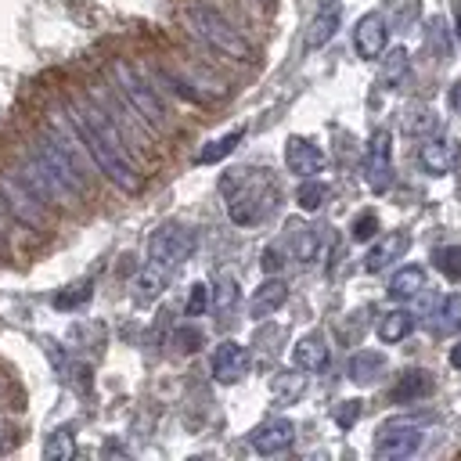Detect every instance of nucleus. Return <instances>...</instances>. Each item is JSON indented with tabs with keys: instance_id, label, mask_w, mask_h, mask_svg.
I'll return each mask as SVG.
<instances>
[{
	"instance_id": "obj_43",
	"label": "nucleus",
	"mask_w": 461,
	"mask_h": 461,
	"mask_svg": "<svg viewBox=\"0 0 461 461\" xmlns=\"http://www.w3.org/2000/svg\"><path fill=\"white\" fill-rule=\"evenodd\" d=\"M4 389H7V382H4V378H0V396H4Z\"/></svg>"
},
{
	"instance_id": "obj_3",
	"label": "nucleus",
	"mask_w": 461,
	"mask_h": 461,
	"mask_svg": "<svg viewBox=\"0 0 461 461\" xmlns=\"http://www.w3.org/2000/svg\"><path fill=\"white\" fill-rule=\"evenodd\" d=\"M112 86L140 115V122L148 126V133H166L169 130V112H166L158 90L151 86V79L133 61H126V58H115L112 61Z\"/></svg>"
},
{
	"instance_id": "obj_23",
	"label": "nucleus",
	"mask_w": 461,
	"mask_h": 461,
	"mask_svg": "<svg viewBox=\"0 0 461 461\" xmlns=\"http://www.w3.org/2000/svg\"><path fill=\"white\" fill-rule=\"evenodd\" d=\"M429 328H432V335H454V331L461 328V295L439 299V306H436Z\"/></svg>"
},
{
	"instance_id": "obj_28",
	"label": "nucleus",
	"mask_w": 461,
	"mask_h": 461,
	"mask_svg": "<svg viewBox=\"0 0 461 461\" xmlns=\"http://www.w3.org/2000/svg\"><path fill=\"white\" fill-rule=\"evenodd\" d=\"M324 198H328V187H324L321 180H313V176H306V180L299 184V191H295V205H299L303 212H317V209L324 205Z\"/></svg>"
},
{
	"instance_id": "obj_37",
	"label": "nucleus",
	"mask_w": 461,
	"mask_h": 461,
	"mask_svg": "<svg viewBox=\"0 0 461 461\" xmlns=\"http://www.w3.org/2000/svg\"><path fill=\"white\" fill-rule=\"evenodd\" d=\"M86 295H90V288L83 285V292H68V295H58L54 303H58V306H76V303H83Z\"/></svg>"
},
{
	"instance_id": "obj_11",
	"label": "nucleus",
	"mask_w": 461,
	"mask_h": 461,
	"mask_svg": "<svg viewBox=\"0 0 461 461\" xmlns=\"http://www.w3.org/2000/svg\"><path fill=\"white\" fill-rule=\"evenodd\" d=\"M209 371L220 385H234L245 371H249V349L234 339H223L216 349H212V360H209Z\"/></svg>"
},
{
	"instance_id": "obj_9",
	"label": "nucleus",
	"mask_w": 461,
	"mask_h": 461,
	"mask_svg": "<svg viewBox=\"0 0 461 461\" xmlns=\"http://www.w3.org/2000/svg\"><path fill=\"white\" fill-rule=\"evenodd\" d=\"M385 40H389V25L378 11H367L357 18L353 25V50L364 58V61H378L382 50H385Z\"/></svg>"
},
{
	"instance_id": "obj_14",
	"label": "nucleus",
	"mask_w": 461,
	"mask_h": 461,
	"mask_svg": "<svg viewBox=\"0 0 461 461\" xmlns=\"http://www.w3.org/2000/svg\"><path fill=\"white\" fill-rule=\"evenodd\" d=\"M407 249H411V234H407V230H385V234L367 249L364 270H367V274H378V270L393 267Z\"/></svg>"
},
{
	"instance_id": "obj_39",
	"label": "nucleus",
	"mask_w": 461,
	"mask_h": 461,
	"mask_svg": "<svg viewBox=\"0 0 461 461\" xmlns=\"http://www.w3.org/2000/svg\"><path fill=\"white\" fill-rule=\"evenodd\" d=\"M450 108H454V112L461 115V79H457V83L450 86Z\"/></svg>"
},
{
	"instance_id": "obj_32",
	"label": "nucleus",
	"mask_w": 461,
	"mask_h": 461,
	"mask_svg": "<svg viewBox=\"0 0 461 461\" xmlns=\"http://www.w3.org/2000/svg\"><path fill=\"white\" fill-rule=\"evenodd\" d=\"M303 385H306V378L295 375V371H285V375L274 378V393H277V400H285V403H292V400L303 393Z\"/></svg>"
},
{
	"instance_id": "obj_29",
	"label": "nucleus",
	"mask_w": 461,
	"mask_h": 461,
	"mask_svg": "<svg viewBox=\"0 0 461 461\" xmlns=\"http://www.w3.org/2000/svg\"><path fill=\"white\" fill-rule=\"evenodd\" d=\"M43 454H47L50 461H65V457H72V454H76V432H72L68 425L54 429V436H50L47 447H43Z\"/></svg>"
},
{
	"instance_id": "obj_35",
	"label": "nucleus",
	"mask_w": 461,
	"mask_h": 461,
	"mask_svg": "<svg viewBox=\"0 0 461 461\" xmlns=\"http://www.w3.org/2000/svg\"><path fill=\"white\" fill-rule=\"evenodd\" d=\"M360 411H364V407H360V400H342V403L335 407V421H339L342 429H349V425L360 418Z\"/></svg>"
},
{
	"instance_id": "obj_21",
	"label": "nucleus",
	"mask_w": 461,
	"mask_h": 461,
	"mask_svg": "<svg viewBox=\"0 0 461 461\" xmlns=\"http://www.w3.org/2000/svg\"><path fill=\"white\" fill-rule=\"evenodd\" d=\"M421 288H425V270H421L418 263H407V267H400V270L389 277V295H393L396 303L421 295Z\"/></svg>"
},
{
	"instance_id": "obj_31",
	"label": "nucleus",
	"mask_w": 461,
	"mask_h": 461,
	"mask_svg": "<svg viewBox=\"0 0 461 461\" xmlns=\"http://www.w3.org/2000/svg\"><path fill=\"white\" fill-rule=\"evenodd\" d=\"M432 259H436V267H439L443 277L461 281V245H443V249H436Z\"/></svg>"
},
{
	"instance_id": "obj_8",
	"label": "nucleus",
	"mask_w": 461,
	"mask_h": 461,
	"mask_svg": "<svg viewBox=\"0 0 461 461\" xmlns=\"http://www.w3.org/2000/svg\"><path fill=\"white\" fill-rule=\"evenodd\" d=\"M421 439H425V432H421L418 421H411V418H403V421H385V425L378 429V436H375V454H378L382 461H400V457H411V454L421 447Z\"/></svg>"
},
{
	"instance_id": "obj_34",
	"label": "nucleus",
	"mask_w": 461,
	"mask_h": 461,
	"mask_svg": "<svg viewBox=\"0 0 461 461\" xmlns=\"http://www.w3.org/2000/svg\"><path fill=\"white\" fill-rule=\"evenodd\" d=\"M209 310V285H191V295H187V303H184V313L187 317H202Z\"/></svg>"
},
{
	"instance_id": "obj_12",
	"label": "nucleus",
	"mask_w": 461,
	"mask_h": 461,
	"mask_svg": "<svg viewBox=\"0 0 461 461\" xmlns=\"http://www.w3.org/2000/svg\"><path fill=\"white\" fill-rule=\"evenodd\" d=\"M285 166H288V173H295L303 180L317 176L324 169V151L310 137H288L285 140Z\"/></svg>"
},
{
	"instance_id": "obj_20",
	"label": "nucleus",
	"mask_w": 461,
	"mask_h": 461,
	"mask_svg": "<svg viewBox=\"0 0 461 461\" xmlns=\"http://www.w3.org/2000/svg\"><path fill=\"white\" fill-rule=\"evenodd\" d=\"M328 227H295V259L299 263H313L321 259V252H328Z\"/></svg>"
},
{
	"instance_id": "obj_24",
	"label": "nucleus",
	"mask_w": 461,
	"mask_h": 461,
	"mask_svg": "<svg viewBox=\"0 0 461 461\" xmlns=\"http://www.w3.org/2000/svg\"><path fill=\"white\" fill-rule=\"evenodd\" d=\"M407 72H411V58L403 47H393L389 54H382V86H389V90L403 86Z\"/></svg>"
},
{
	"instance_id": "obj_22",
	"label": "nucleus",
	"mask_w": 461,
	"mask_h": 461,
	"mask_svg": "<svg viewBox=\"0 0 461 461\" xmlns=\"http://www.w3.org/2000/svg\"><path fill=\"white\" fill-rule=\"evenodd\" d=\"M375 331H378V339L385 346H396V342H403L414 331V313L411 310H389V313L378 317V328Z\"/></svg>"
},
{
	"instance_id": "obj_16",
	"label": "nucleus",
	"mask_w": 461,
	"mask_h": 461,
	"mask_svg": "<svg viewBox=\"0 0 461 461\" xmlns=\"http://www.w3.org/2000/svg\"><path fill=\"white\" fill-rule=\"evenodd\" d=\"M339 22H342V7H339V0H321L317 14L310 18V25H306V36H303L306 50H321V47H324V43L335 36Z\"/></svg>"
},
{
	"instance_id": "obj_7",
	"label": "nucleus",
	"mask_w": 461,
	"mask_h": 461,
	"mask_svg": "<svg viewBox=\"0 0 461 461\" xmlns=\"http://www.w3.org/2000/svg\"><path fill=\"white\" fill-rule=\"evenodd\" d=\"M364 180L375 194H385L393 187V133L375 130L364 148Z\"/></svg>"
},
{
	"instance_id": "obj_27",
	"label": "nucleus",
	"mask_w": 461,
	"mask_h": 461,
	"mask_svg": "<svg viewBox=\"0 0 461 461\" xmlns=\"http://www.w3.org/2000/svg\"><path fill=\"white\" fill-rule=\"evenodd\" d=\"M162 285H166V270H162V267H155V263H148V267L137 274V281H133V288H137V299H140V303L155 299V295L162 292Z\"/></svg>"
},
{
	"instance_id": "obj_36",
	"label": "nucleus",
	"mask_w": 461,
	"mask_h": 461,
	"mask_svg": "<svg viewBox=\"0 0 461 461\" xmlns=\"http://www.w3.org/2000/svg\"><path fill=\"white\" fill-rule=\"evenodd\" d=\"M259 263H263V270H267V274H277V270L285 267V256H281V249H274V245H270V249L263 252V259H259Z\"/></svg>"
},
{
	"instance_id": "obj_30",
	"label": "nucleus",
	"mask_w": 461,
	"mask_h": 461,
	"mask_svg": "<svg viewBox=\"0 0 461 461\" xmlns=\"http://www.w3.org/2000/svg\"><path fill=\"white\" fill-rule=\"evenodd\" d=\"M403 130L414 133V137H429V133L436 130V115H432L425 104H414V108H407V115H403Z\"/></svg>"
},
{
	"instance_id": "obj_5",
	"label": "nucleus",
	"mask_w": 461,
	"mask_h": 461,
	"mask_svg": "<svg viewBox=\"0 0 461 461\" xmlns=\"http://www.w3.org/2000/svg\"><path fill=\"white\" fill-rule=\"evenodd\" d=\"M223 187H227V212H230V220L241 223V227L256 223V220H259L263 212H270V205H274V187H270V180L259 176L256 169H252V173H249V169H238L234 176L223 180Z\"/></svg>"
},
{
	"instance_id": "obj_6",
	"label": "nucleus",
	"mask_w": 461,
	"mask_h": 461,
	"mask_svg": "<svg viewBox=\"0 0 461 461\" xmlns=\"http://www.w3.org/2000/svg\"><path fill=\"white\" fill-rule=\"evenodd\" d=\"M194 249V230L169 220V223H158L148 238V263L162 267V270H173L176 263H184Z\"/></svg>"
},
{
	"instance_id": "obj_40",
	"label": "nucleus",
	"mask_w": 461,
	"mask_h": 461,
	"mask_svg": "<svg viewBox=\"0 0 461 461\" xmlns=\"http://www.w3.org/2000/svg\"><path fill=\"white\" fill-rule=\"evenodd\" d=\"M450 364L461 371V342H454V346H450Z\"/></svg>"
},
{
	"instance_id": "obj_42",
	"label": "nucleus",
	"mask_w": 461,
	"mask_h": 461,
	"mask_svg": "<svg viewBox=\"0 0 461 461\" xmlns=\"http://www.w3.org/2000/svg\"><path fill=\"white\" fill-rule=\"evenodd\" d=\"M7 447H11V436H0V454H7Z\"/></svg>"
},
{
	"instance_id": "obj_41",
	"label": "nucleus",
	"mask_w": 461,
	"mask_h": 461,
	"mask_svg": "<svg viewBox=\"0 0 461 461\" xmlns=\"http://www.w3.org/2000/svg\"><path fill=\"white\" fill-rule=\"evenodd\" d=\"M7 256H11V241L0 234V259H7Z\"/></svg>"
},
{
	"instance_id": "obj_18",
	"label": "nucleus",
	"mask_w": 461,
	"mask_h": 461,
	"mask_svg": "<svg viewBox=\"0 0 461 461\" xmlns=\"http://www.w3.org/2000/svg\"><path fill=\"white\" fill-rule=\"evenodd\" d=\"M432 375L429 371H421V367H407L400 378H396V385L389 389V400L393 403H414V400H425L429 393H432Z\"/></svg>"
},
{
	"instance_id": "obj_13",
	"label": "nucleus",
	"mask_w": 461,
	"mask_h": 461,
	"mask_svg": "<svg viewBox=\"0 0 461 461\" xmlns=\"http://www.w3.org/2000/svg\"><path fill=\"white\" fill-rule=\"evenodd\" d=\"M418 162H421L425 173L443 176V173H450L454 162H457V144H454L450 137H436V133H429V137L418 144Z\"/></svg>"
},
{
	"instance_id": "obj_17",
	"label": "nucleus",
	"mask_w": 461,
	"mask_h": 461,
	"mask_svg": "<svg viewBox=\"0 0 461 461\" xmlns=\"http://www.w3.org/2000/svg\"><path fill=\"white\" fill-rule=\"evenodd\" d=\"M285 299H288V285H285L281 277H267V281L252 292V299H249V317H252V321H263V317L277 313V310L285 306Z\"/></svg>"
},
{
	"instance_id": "obj_15",
	"label": "nucleus",
	"mask_w": 461,
	"mask_h": 461,
	"mask_svg": "<svg viewBox=\"0 0 461 461\" xmlns=\"http://www.w3.org/2000/svg\"><path fill=\"white\" fill-rule=\"evenodd\" d=\"M328 360H331V349H328V339H324L321 331H310V335H303V339L292 346V364H295L299 371H306V375L324 371Z\"/></svg>"
},
{
	"instance_id": "obj_25",
	"label": "nucleus",
	"mask_w": 461,
	"mask_h": 461,
	"mask_svg": "<svg viewBox=\"0 0 461 461\" xmlns=\"http://www.w3.org/2000/svg\"><path fill=\"white\" fill-rule=\"evenodd\" d=\"M245 137V126H238V130H230V133H223V137H216V140H209L202 151H198V162L202 166H209V162H220V158H227L234 148H238V140Z\"/></svg>"
},
{
	"instance_id": "obj_38",
	"label": "nucleus",
	"mask_w": 461,
	"mask_h": 461,
	"mask_svg": "<svg viewBox=\"0 0 461 461\" xmlns=\"http://www.w3.org/2000/svg\"><path fill=\"white\" fill-rule=\"evenodd\" d=\"M176 342H184L180 349H194V342H198V331H180V335H176Z\"/></svg>"
},
{
	"instance_id": "obj_33",
	"label": "nucleus",
	"mask_w": 461,
	"mask_h": 461,
	"mask_svg": "<svg viewBox=\"0 0 461 461\" xmlns=\"http://www.w3.org/2000/svg\"><path fill=\"white\" fill-rule=\"evenodd\" d=\"M378 230H382V227H378V216H375V212H360V216L353 220V227H349L353 241H371Z\"/></svg>"
},
{
	"instance_id": "obj_1",
	"label": "nucleus",
	"mask_w": 461,
	"mask_h": 461,
	"mask_svg": "<svg viewBox=\"0 0 461 461\" xmlns=\"http://www.w3.org/2000/svg\"><path fill=\"white\" fill-rule=\"evenodd\" d=\"M180 22L212 54L234 61V65H252L256 61V47L249 43V36L234 22H227L216 7H209V4H184L180 7Z\"/></svg>"
},
{
	"instance_id": "obj_19",
	"label": "nucleus",
	"mask_w": 461,
	"mask_h": 461,
	"mask_svg": "<svg viewBox=\"0 0 461 461\" xmlns=\"http://www.w3.org/2000/svg\"><path fill=\"white\" fill-rule=\"evenodd\" d=\"M382 371H385V357L378 349H357L349 357V382H357V385H375L382 378Z\"/></svg>"
},
{
	"instance_id": "obj_10",
	"label": "nucleus",
	"mask_w": 461,
	"mask_h": 461,
	"mask_svg": "<svg viewBox=\"0 0 461 461\" xmlns=\"http://www.w3.org/2000/svg\"><path fill=\"white\" fill-rule=\"evenodd\" d=\"M249 443L256 454L263 457H274V454H285L292 443H295V425L288 418H267L259 421L252 432H249Z\"/></svg>"
},
{
	"instance_id": "obj_2",
	"label": "nucleus",
	"mask_w": 461,
	"mask_h": 461,
	"mask_svg": "<svg viewBox=\"0 0 461 461\" xmlns=\"http://www.w3.org/2000/svg\"><path fill=\"white\" fill-rule=\"evenodd\" d=\"M65 115H68V122H72V130H76V137H79V144H83V155L97 166V173H101L104 180H112L122 194H137L144 180H140V169L133 166V158H130L126 151H119L112 140H104V137L76 112L72 101L65 104Z\"/></svg>"
},
{
	"instance_id": "obj_4",
	"label": "nucleus",
	"mask_w": 461,
	"mask_h": 461,
	"mask_svg": "<svg viewBox=\"0 0 461 461\" xmlns=\"http://www.w3.org/2000/svg\"><path fill=\"white\" fill-rule=\"evenodd\" d=\"M0 202L18 227L36 230V234L50 230V205L25 184L18 169H0Z\"/></svg>"
},
{
	"instance_id": "obj_26",
	"label": "nucleus",
	"mask_w": 461,
	"mask_h": 461,
	"mask_svg": "<svg viewBox=\"0 0 461 461\" xmlns=\"http://www.w3.org/2000/svg\"><path fill=\"white\" fill-rule=\"evenodd\" d=\"M234 306H238V281H234L230 274H223V277L216 281V292H212V310H216L220 321H230Z\"/></svg>"
}]
</instances>
